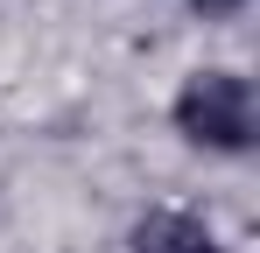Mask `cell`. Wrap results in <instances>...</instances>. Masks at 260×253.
<instances>
[{
	"label": "cell",
	"mask_w": 260,
	"mask_h": 253,
	"mask_svg": "<svg viewBox=\"0 0 260 253\" xmlns=\"http://www.w3.org/2000/svg\"><path fill=\"white\" fill-rule=\"evenodd\" d=\"M190 7H197V14H239L246 0H190Z\"/></svg>",
	"instance_id": "cell-3"
},
{
	"label": "cell",
	"mask_w": 260,
	"mask_h": 253,
	"mask_svg": "<svg viewBox=\"0 0 260 253\" xmlns=\"http://www.w3.org/2000/svg\"><path fill=\"white\" fill-rule=\"evenodd\" d=\"M176 134L211 155H246L253 148V84L239 71H190V84L176 91Z\"/></svg>",
	"instance_id": "cell-1"
},
{
	"label": "cell",
	"mask_w": 260,
	"mask_h": 253,
	"mask_svg": "<svg viewBox=\"0 0 260 253\" xmlns=\"http://www.w3.org/2000/svg\"><path fill=\"white\" fill-rule=\"evenodd\" d=\"M127 253H218V239H211V225L190 218V211H148L134 225Z\"/></svg>",
	"instance_id": "cell-2"
}]
</instances>
